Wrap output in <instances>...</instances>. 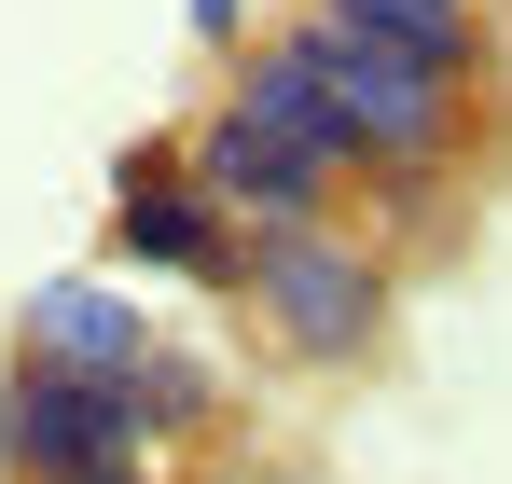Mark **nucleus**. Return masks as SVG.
<instances>
[{
	"label": "nucleus",
	"mask_w": 512,
	"mask_h": 484,
	"mask_svg": "<svg viewBox=\"0 0 512 484\" xmlns=\"http://www.w3.org/2000/svg\"><path fill=\"white\" fill-rule=\"evenodd\" d=\"M153 402L139 374H70V360H14L0 374V471L14 484H97V471H153Z\"/></svg>",
	"instance_id": "1"
},
{
	"label": "nucleus",
	"mask_w": 512,
	"mask_h": 484,
	"mask_svg": "<svg viewBox=\"0 0 512 484\" xmlns=\"http://www.w3.org/2000/svg\"><path fill=\"white\" fill-rule=\"evenodd\" d=\"M250 291L263 319H277V346H305V360H360L374 332H388V263L360 236H333V222H277V236H250Z\"/></svg>",
	"instance_id": "2"
},
{
	"label": "nucleus",
	"mask_w": 512,
	"mask_h": 484,
	"mask_svg": "<svg viewBox=\"0 0 512 484\" xmlns=\"http://www.w3.org/2000/svg\"><path fill=\"white\" fill-rule=\"evenodd\" d=\"M305 56L333 70L346 125H360V153H374V180H429L443 166V139H457V83L416 70L402 42H374V28H346V14H319L305 0Z\"/></svg>",
	"instance_id": "3"
},
{
	"label": "nucleus",
	"mask_w": 512,
	"mask_h": 484,
	"mask_svg": "<svg viewBox=\"0 0 512 484\" xmlns=\"http://www.w3.org/2000/svg\"><path fill=\"white\" fill-rule=\"evenodd\" d=\"M111 249L153 263V277H194V291H236V277H250V236L194 194L180 139H139V153L111 166Z\"/></svg>",
	"instance_id": "4"
},
{
	"label": "nucleus",
	"mask_w": 512,
	"mask_h": 484,
	"mask_svg": "<svg viewBox=\"0 0 512 484\" xmlns=\"http://www.w3.org/2000/svg\"><path fill=\"white\" fill-rule=\"evenodd\" d=\"M222 111H250L263 139H277V153H305L319 166V180H360V125H346V97H333V70H319V56H305V28H277V42H250V56H236V83H222Z\"/></svg>",
	"instance_id": "5"
},
{
	"label": "nucleus",
	"mask_w": 512,
	"mask_h": 484,
	"mask_svg": "<svg viewBox=\"0 0 512 484\" xmlns=\"http://www.w3.org/2000/svg\"><path fill=\"white\" fill-rule=\"evenodd\" d=\"M180 166H194V194H208L222 222H250V236H277V222H319V208H333V180H319L305 153H277L250 111H208V125L180 139Z\"/></svg>",
	"instance_id": "6"
},
{
	"label": "nucleus",
	"mask_w": 512,
	"mask_h": 484,
	"mask_svg": "<svg viewBox=\"0 0 512 484\" xmlns=\"http://www.w3.org/2000/svg\"><path fill=\"white\" fill-rule=\"evenodd\" d=\"M28 360H70V374H139L153 319L111 291V277H42L28 291Z\"/></svg>",
	"instance_id": "7"
},
{
	"label": "nucleus",
	"mask_w": 512,
	"mask_h": 484,
	"mask_svg": "<svg viewBox=\"0 0 512 484\" xmlns=\"http://www.w3.org/2000/svg\"><path fill=\"white\" fill-rule=\"evenodd\" d=\"M319 14L374 28V42H402V56L443 70V83H485V14H471V0H319Z\"/></svg>",
	"instance_id": "8"
},
{
	"label": "nucleus",
	"mask_w": 512,
	"mask_h": 484,
	"mask_svg": "<svg viewBox=\"0 0 512 484\" xmlns=\"http://www.w3.org/2000/svg\"><path fill=\"white\" fill-rule=\"evenodd\" d=\"M180 14H194V42H222V28H236L250 0H180Z\"/></svg>",
	"instance_id": "9"
},
{
	"label": "nucleus",
	"mask_w": 512,
	"mask_h": 484,
	"mask_svg": "<svg viewBox=\"0 0 512 484\" xmlns=\"http://www.w3.org/2000/svg\"><path fill=\"white\" fill-rule=\"evenodd\" d=\"M97 484H153V471H97Z\"/></svg>",
	"instance_id": "10"
}]
</instances>
